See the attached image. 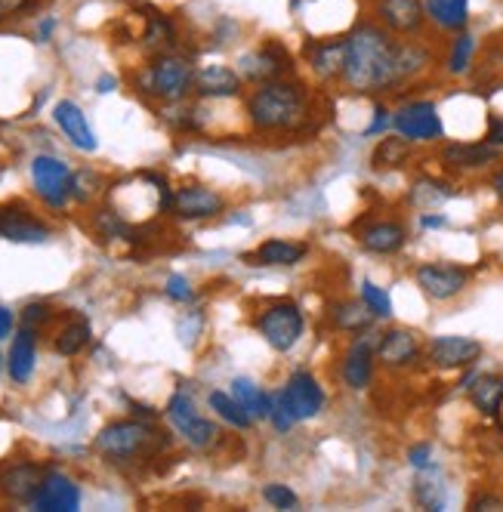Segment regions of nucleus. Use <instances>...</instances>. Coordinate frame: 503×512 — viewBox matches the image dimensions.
Returning a JSON list of instances; mask_svg holds the SVG:
<instances>
[{"instance_id": "1", "label": "nucleus", "mask_w": 503, "mask_h": 512, "mask_svg": "<svg viewBox=\"0 0 503 512\" xmlns=\"http://www.w3.org/2000/svg\"><path fill=\"white\" fill-rule=\"evenodd\" d=\"M429 53L417 44L392 41L380 25H358L346 38L343 84L355 93L392 90L426 68Z\"/></svg>"}, {"instance_id": "2", "label": "nucleus", "mask_w": 503, "mask_h": 512, "mask_svg": "<svg viewBox=\"0 0 503 512\" xmlns=\"http://www.w3.org/2000/svg\"><path fill=\"white\" fill-rule=\"evenodd\" d=\"M247 115L260 130H294L306 121V93L287 81H266L247 99Z\"/></svg>"}, {"instance_id": "3", "label": "nucleus", "mask_w": 503, "mask_h": 512, "mask_svg": "<svg viewBox=\"0 0 503 512\" xmlns=\"http://www.w3.org/2000/svg\"><path fill=\"white\" fill-rule=\"evenodd\" d=\"M167 445L164 432H158L155 426L142 423V420H118L112 426H105L96 435V448L112 457V460H136V457H149L158 448Z\"/></svg>"}, {"instance_id": "4", "label": "nucleus", "mask_w": 503, "mask_h": 512, "mask_svg": "<svg viewBox=\"0 0 503 512\" xmlns=\"http://www.w3.org/2000/svg\"><path fill=\"white\" fill-rule=\"evenodd\" d=\"M195 65L183 56H161L146 75V87L149 93H155L158 99L176 102L183 99L192 87H195Z\"/></svg>"}, {"instance_id": "5", "label": "nucleus", "mask_w": 503, "mask_h": 512, "mask_svg": "<svg viewBox=\"0 0 503 512\" xmlns=\"http://www.w3.org/2000/svg\"><path fill=\"white\" fill-rule=\"evenodd\" d=\"M303 312L294 303H275L257 318V331L275 352H291L303 337Z\"/></svg>"}, {"instance_id": "6", "label": "nucleus", "mask_w": 503, "mask_h": 512, "mask_svg": "<svg viewBox=\"0 0 503 512\" xmlns=\"http://www.w3.org/2000/svg\"><path fill=\"white\" fill-rule=\"evenodd\" d=\"M167 417L170 423L176 426V432L186 438V442L192 448H210L213 442H217V435L220 429L213 426L210 420H204L198 411H195V401L183 392H176L170 398V405H167Z\"/></svg>"}, {"instance_id": "7", "label": "nucleus", "mask_w": 503, "mask_h": 512, "mask_svg": "<svg viewBox=\"0 0 503 512\" xmlns=\"http://www.w3.org/2000/svg\"><path fill=\"white\" fill-rule=\"evenodd\" d=\"M31 179L34 189H38L41 201L50 207H65V201L71 198V170L65 167V161L50 158V155H38L31 161Z\"/></svg>"}, {"instance_id": "8", "label": "nucleus", "mask_w": 503, "mask_h": 512, "mask_svg": "<svg viewBox=\"0 0 503 512\" xmlns=\"http://www.w3.org/2000/svg\"><path fill=\"white\" fill-rule=\"evenodd\" d=\"M392 127L411 142H433L445 133L439 108L433 102H411L392 115Z\"/></svg>"}, {"instance_id": "9", "label": "nucleus", "mask_w": 503, "mask_h": 512, "mask_svg": "<svg viewBox=\"0 0 503 512\" xmlns=\"http://www.w3.org/2000/svg\"><path fill=\"white\" fill-rule=\"evenodd\" d=\"M466 281H470V275H466V269H460V266L426 263V266L417 269V287L429 300H439V303L454 300L466 287Z\"/></svg>"}, {"instance_id": "10", "label": "nucleus", "mask_w": 503, "mask_h": 512, "mask_svg": "<svg viewBox=\"0 0 503 512\" xmlns=\"http://www.w3.org/2000/svg\"><path fill=\"white\" fill-rule=\"evenodd\" d=\"M0 238L13 244H44L50 238V229L22 204H4L0 207Z\"/></svg>"}, {"instance_id": "11", "label": "nucleus", "mask_w": 503, "mask_h": 512, "mask_svg": "<svg viewBox=\"0 0 503 512\" xmlns=\"http://www.w3.org/2000/svg\"><path fill=\"white\" fill-rule=\"evenodd\" d=\"M482 358V343L473 340V337H457V334H448V337H436L429 343V361L436 364V368H445V371H454V368H470Z\"/></svg>"}, {"instance_id": "12", "label": "nucleus", "mask_w": 503, "mask_h": 512, "mask_svg": "<svg viewBox=\"0 0 503 512\" xmlns=\"http://www.w3.org/2000/svg\"><path fill=\"white\" fill-rule=\"evenodd\" d=\"M377 19L392 34H417L426 22L423 0H377Z\"/></svg>"}, {"instance_id": "13", "label": "nucleus", "mask_w": 503, "mask_h": 512, "mask_svg": "<svg viewBox=\"0 0 503 512\" xmlns=\"http://www.w3.org/2000/svg\"><path fill=\"white\" fill-rule=\"evenodd\" d=\"M287 68H291V56L278 44H266V47H257L254 53L241 56V75L257 84L278 81Z\"/></svg>"}, {"instance_id": "14", "label": "nucleus", "mask_w": 503, "mask_h": 512, "mask_svg": "<svg viewBox=\"0 0 503 512\" xmlns=\"http://www.w3.org/2000/svg\"><path fill=\"white\" fill-rule=\"evenodd\" d=\"M47 479V472L34 463H13L0 472V494L7 500H16V503H31L38 497L41 485Z\"/></svg>"}, {"instance_id": "15", "label": "nucleus", "mask_w": 503, "mask_h": 512, "mask_svg": "<svg viewBox=\"0 0 503 512\" xmlns=\"http://www.w3.org/2000/svg\"><path fill=\"white\" fill-rule=\"evenodd\" d=\"M377 343H380V334H365L358 337L349 352H346V361H343V380L349 389H365L374 377V355H377Z\"/></svg>"}, {"instance_id": "16", "label": "nucleus", "mask_w": 503, "mask_h": 512, "mask_svg": "<svg viewBox=\"0 0 503 512\" xmlns=\"http://www.w3.org/2000/svg\"><path fill=\"white\" fill-rule=\"evenodd\" d=\"M34 509H41V512H75L81 506V491L78 485L68 479V475L62 472H50L38 497L31 500Z\"/></svg>"}, {"instance_id": "17", "label": "nucleus", "mask_w": 503, "mask_h": 512, "mask_svg": "<svg viewBox=\"0 0 503 512\" xmlns=\"http://www.w3.org/2000/svg\"><path fill=\"white\" fill-rule=\"evenodd\" d=\"M53 118H56V124H59V130L65 133V139L75 145V149H81V152H96V133H93V127H90V121H87V115L81 112V108L71 102V99H62V102H56V108H53Z\"/></svg>"}, {"instance_id": "18", "label": "nucleus", "mask_w": 503, "mask_h": 512, "mask_svg": "<svg viewBox=\"0 0 503 512\" xmlns=\"http://www.w3.org/2000/svg\"><path fill=\"white\" fill-rule=\"evenodd\" d=\"M284 395L291 401V408L297 414V420H312L325 408V392H321L318 380L306 371H297L284 386Z\"/></svg>"}, {"instance_id": "19", "label": "nucleus", "mask_w": 503, "mask_h": 512, "mask_svg": "<svg viewBox=\"0 0 503 512\" xmlns=\"http://www.w3.org/2000/svg\"><path fill=\"white\" fill-rule=\"evenodd\" d=\"M223 207H226V201L204 186H186L173 195V213L183 219H207V216L223 213Z\"/></svg>"}, {"instance_id": "20", "label": "nucleus", "mask_w": 503, "mask_h": 512, "mask_svg": "<svg viewBox=\"0 0 503 512\" xmlns=\"http://www.w3.org/2000/svg\"><path fill=\"white\" fill-rule=\"evenodd\" d=\"M420 355V343L411 331H389L380 337L377 343V358L386 364V368H408L411 361H417Z\"/></svg>"}, {"instance_id": "21", "label": "nucleus", "mask_w": 503, "mask_h": 512, "mask_svg": "<svg viewBox=\"0 0 503 512\" xmlns=\"http://www.w3.org/2000/svg\"><path fill=\"white\" fill-rule=\"evenodd\" d=\"M195 90L207 99H229L241 90V75L229 65H204L195 75Z\"/></svg>"}, {"instance_id": "22", "label": "nucleus", "mask_w": 503, "mask_h": 512, "mask_svg": "<svg viewBox=\"0 0 503 512\" xmlns=\"http://www.w3.org/2000/svg\"><path fill=\"white\" fill-rule=\"evenodd\" d=\"M306 256V244L297 241H284V238H272L263 241L254 253H247L250 266H297Z\"/></svg>"}, {"instance_id": "23", "label": "nucleus", "mask_w": 503, "mask_h": 512, "mask_svg": "<svg viewBox=\"0 0 503 512\" xmlns=\"http://www.w3.org/2000/svg\"><path fill=\"white\" fill-rule=\"evenodd\" d=\"M442 161L460 170H479L488 167L491 161H497V145L491 142H451L445 145Z\"/></svg>"}, {"instance_id": "24", "label": "nucleus", "mask_w": 503, "mask_h": 512, "mask_svg": "<svg viewBox=\"0 0 503 512\" xmlns=\"http://www.w3.org/2000/svg\"><path fill=\"white\" fill-rule=\"evenodd\" d=\"M34 361H38V331L34 327H25L16 334L13 349H10V377L16 383H28V377L34 374Z\"/></svg>"}, {"instance_id": "25", "label": "nucleus", "mask_w": 503, "mask_h": 512, "mask_svg": "<svg viewBox=\"0 0 503 512\" xmlns=\"http://www.w3.org/2000/svg\"><path fill=\"white\" fill-rule=\"evenodd\" d=\"M309 62L321 78H343L346 65V38L343 41H318L309 47Z\"/></svg>"}, {"instance_id": "26", "label": "nucleus", "mask_w": 503, "mask_h": 512, "mask_svg": "<svg viewBox=\"0 0 503 512\" xmlns=\"http://www.w3.org/2000/svg\"><path fill=\"white\" fill-rule=\"evenodd\" d=\"M362 247L365 250H371V253H380V256H389V253H395V250H402L405 247V241H408V232H405V226H399V223H374V226H368L365 232H362Z\"/></svg>"}, {"instance_id": "27", "label": "nucleus", "mask_w": 503, "mask_h": 512, "mask_svg": "<svg viewBox=\"0 0 503 512\" xmlns=\"http://www.w3.org/2000/svg\"><path fill=\"white\" fill-rule=\"evenodd\" d=\"M466 389H470V401L482 414H488V417L500 414V408H503V377L482 374V377L466 380Z\"/></svg>"}, {"instance_id": "28", "label": "nucleus", "mask_w": 503, "mask_h": 512, "mask_svg": "<svg viewBox=\"0 0 503 512\" xmlns=\"http://www.w3.org/2000/svg\"><path fill=\"white\" fill-rule=\"evenodd\" d=\"M426 19H433L445 31H463L470 22V0H423Z\"/></svg>"}, {"instance_id": "29", "label": "nucleus", "mask_w": 503, "mask_h": 512, "mask_svg": "<svg viewBox=\"0 0 503 512\" xmlns=\"http://www.w3.org/2000/svg\"><path fill=\"white\" fill-rule=\"evenodd\" d=\"M232 395L250 411V417H254V420H269V414H272V395H266L257 383H250L247 377H235L232 380Z\"/></svg>"}, {"instance_id": "30", "label": "nucleus", "mask_w": 503, "mask_h": 512, "mask_svg": "<svg viewBox=\"0 0 503 512\" xmlns=\"http://www.w3.org/2000/svg\"><path fill=\"white\" fill-rule=\"evenodd\" d=\"M411 158V139L405 136H386L377 142V149L371 155V167L374 170H395L402 167Z\"/></svg>"}, {"instance_id": "31", "label": "nucleus", "mask_w": 503, "mask_h": 512, "mask_svg": "<svg viewBox=\"0 0 503 512\" xmlns=\"http://www.w3.org/2000/svg\"><path fill=\"white\" fill-rule=\"evenodd\" d=\"M374 321V312L365 306V300H346L340 306H334V324L340 327V331H352V334H362L368 331Z\"/></svg>"}, {"instance_id": "32", "label": "nucleus", "mask_w": 503, "mask_h": 512, "mask_svg": "<svg viewBox=\"0 0 503 512\" xmlns=\"http://www.w3.org/2000/svg\"><path fill=\"white\" fill-rule=\"evenodd\" d=\"M429 469H433V466H429ZM429 469H420V475H417V482H414V500L423 509L439 512V509H445V485Z\"/></svg>"}, {"instance_id": "33", "label": "nucleus", "mask_w": 503, "mask_h": 512, "mask_svg": "<svg viewBox=\"0 0 503 512\" xmlns=\"http://www.w3.org/2000/svg\"><path fill=\"white\" fill-rule=\"evenodd\" d=\"M210 408L217 411L226 423H232L235 429H250V423H254L250 411L241 405L235 395H229V392H210Z\"/></svg>"}, {"instance_id": "34", "label": "nucleus", "mask_w": 503, "mask_h": 512, "mask_svg": "<svg viewBox=\"0 0 503 512\" xmlns=\"http://www.w3.org/2000/svg\"><path fill=\"white\" fill-rule=\"evenodd\" d=\"M87 343H90V321L78 318V321H71L68 327H62L53 346H56L59 355H78Z\"/></svg>"}, {"instance_id": "35", "label": "nucleus", "mask_w": 503, "mask_h": 512, "mask_svg": "<svg viewBox=\"0 0 503 512\" xmlns=\"http://www.w3.org/2000/svg\"><path fill=\"white\" fill-rule=\"evenodd\" d=\"M473 53H476V38L466 31H457V38L451 44V56H448V71L451 75H466L473 65Z\"/></svg>"}, {"instance_id": "36", "label": "nucleus", "mask_w": 503, "mask_h": 512, "mask_svg": "<svg viewBox=\"0 0 503 512\" xmlns=\"http://www.w3.org/2000/svg\"><path fill=\"white\" fill-rule=\"evenodd\" d=\"M362 300H365V306L374 312V318H389V315H392V300H389V294H386V290H380L374 281H365V284H362Z\"/></svg>"}, {"instance_id": "37", "label": "nucleus", "mask_w": 503, "mask_h": 512, "mask_svg": "<svg viewBox=\"0 0 503 512\" xmlns=\"http://www.w3.org/2000/svg\"><path fill=\"white\" fill-rule=\"evenodd\" d=\"M269 420L275 423L278 432L294 429V423H297V414H294V408H291V401H287L284 389H281L278 395H272V414H269Z\"/></svg>"}, {"instance_id": "38", "label": "nucleus", "mask_w": 503, "mask_h": 512, "mask_svg": "<svg viewBox=\"0 0 503 512\" xmlns=\"http://www.w3.org/2000/svg\"><path fill=\"white\" fill-rule=\"evenodd\" d=\"M263 497H266V503H272L275 509H294V506H297V494H294L291 488H287V485H278V482L266 485Z\"/></svg>"}, {"instance_id": "39", "label": "nucleus", "mask_w": 503, "mask_h": 512, "mask_svg": "<svg viewBox=\"0 0 503 512\" xmlns=\"http://www.w3.org/2000/svg\"><path fill=\"white\" fill-rule=\"evenodd\" d=\"M167 297L176 300V303H189V300L195 297L189 278H183V275H170V281H167Z\"/></svg>"}, {"instance_id": "40", "label": "nucleus", "mask_w": 503, "mask_h": 512, "mask_svg": "<svg viewBox=\"0 0 503 512\" xmlns=\"http://www.w3.org/2000/svg\"><path fill=\"white\" fill-rule=\"evenodd\" d=\"M47 321H50V306H44V303H31L22 309L25 327H34V331H38V324H47Z\"/></svg>"}, {"instance_id": "41", "label": "nucleus", "mask_w": 503, "mask_h": 512, "mask_svg": "<svg viewBox=\"0 0 503 512\" xmlns=\"http://www.w3.org/2000/svg\"><path fill=\"white\" fill-rule=\"evenodd\" d=\"M408 463L414 469H429V466H433V448H429V445H414L408 451Z\"/></svg>"}, {"instance_id": "42", "label": "nucleus", "mask_w": 503, "mask_h": 512, "mask_svg": "<svg viewBox=\"0 0 503 512\" xmlns=\"http://www.w3.org/2000/svg\"><path fill=\"white\" fill-rule=\"evenodd\" d=\"M28 4H31V0H0V22L19 16Z\"/></svg>"}, {"instance_id": "43", "label": "nucleus", "mask_w": 503, "mask_h": 512, "mask_svg": "<svg viewBox=\"0 0 503 512\" xmlns=\"http://www.w3.org/2000/svg\"><path fill=\"white\" fill-rule=\"evenodd\" d=\"M470 509H476V512H485V509H503V500H500V497H494V494H479V497L470 503Z\"/></svg>"}, {"instance_id": "44", "label": "nucleus", "mask_w": 503, "mask_h": 512, "mask_svg": "<svg viewBox=\"0 0 503 512\" xmlns=\"http://www.w3.org/2000/svg\"><path fill=\"white\" fill-rule=\"evenodd\" d=\"M13 327H16V318L7 306H0V340H7L13 334Z\"/></svg>"}, {"instance_id": "45", "label": "nucleus", "mask_w": 503, "mask_h": 512, "mask_svg": "<svg viewBox=\"0 0 503 512\" xmlns=\"http://www.w3.org/2000/svg\"><path fill=\"white\" fill-rule=\"evenodd\" d=\"M374 115H377V118H374V124L368 127V133H371V136L383 133V130H386V127L392 124V118H389V112H386V108H383V105H377V112H374Z\"/></svg>"}, {"instance_id": "46", "label": "nucleus", "mask_w": 503, "mask_h": 512, "mask_svg": "<svg viewBox=\"0 0 503 512\" xmlns=\"http://www.w3.org/2000/svg\"><path fill=\"white\" fill-rule=\"evenodd\" d=\"M488 142H491V145H503V118H491Z\"/></svg>"}, {"instance_id": "47", "label": "nucleus", "mask_w": 503, "mask_h": 512, "mask_svg": "<svg viewBox=\"0 0 503 512\" xmlns=\"http://www.w3.org/2000/svg\"><path fill=\"white\" fill-rule=\"evenodd\" d=\"M420 223H423V229H439V226H445V216H423Z\"/></svg>"}, {"instance_id": "48", "label": "nucleus", "mask_w": 503, "mask_h": 512, "mask_svg": "<svg viewBox=\"0 0 503 512\" xmlns=\"http://www.w3.org/2000/svg\"><path fill=\"white\" fill-rule=\"evenodd\" d=\"M494 192L503 198V173H497V176H494Z\"/></svg>"}, {"instance_id": "49", "label": "nucleus", "mask_w": 503, "mask_h": 512, "mask_svg": "<svg viewBox=\"0 0 503 512\" xmlns=\"http://www.w3.org/2000/svg\"><path fill=\"white\" fill-rule=\"evenodd\" d=\"M99 87H102L99 93H109V87H115V81H112V78H102V84H99Z\"/></svg>"}]
</instances>
